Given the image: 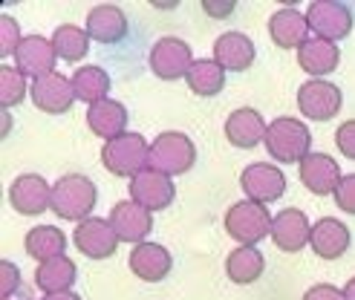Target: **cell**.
Wrapping results in <instances>:
<instances>
[{"instance_id": "7", "label": "cell", "mask_w": 355, "mask_h": 300, "mask_svg": "<svg viewBox=\"0 0 355 300\" xmlns=\"http://www.w3.org/2000/svg\"><path fill=\"white\" fill-rule=\"evenodd\" d=\"M193 67V52L182 38H159L150 49V69L162 81H180L188 78Z\"/></svg>"}, {"instance_id": "14", "label": "cell", "mask_w": 355, "mask_h": 300, "mask_svg": "<svg viewBox=\"0 0 355 300\" xmlns=\"http://www.w3.org/2000/svg\"><path fill=\"white\" fill-rule=\"evenodd\" d=\"M55 61L58 52L52 46V38H44V35H24V44L15 55V67L29 78H44L49 73H55Z\"/></svg>"}, {"instance_id": "39", "label": "cell", "mask_w": 355, "mask_h": 300, "mask_svg": "<svg viewBox=\"0 0 355 300\" xmlns=\"http://www.w3.org/2000/svg\"><path fill=\"white\" fill-rule=\"evenodd\" d=\"M41 300H81L76 292H64V294H44Z\"/></svg>"}, {"instance_id": "32", "label": "cell", "mask_w": 355, "mask_h": 300, "mask_svg": "<svg viewBox=\"0 0 355 300\" xmlns=\"http://www.w3.org/2000/svg\"><path fill=\"white\" fill-rule=\"evenodd\" d=\"M32 87L26 84V76L17 67H0V107L12 110L17 107Z\"/></svg>"}, {"instance_id": "10", "label": "cell", "mask_w": 355, "mask_h": 300, "mask_svg": "<svg viewBox=\"0 0 355 300\" xmlns=\"http://www.w3.org/2000/svg\"><path fill=\"white\" fill-rule=\"evenodd\" d=\"M9 202L17 214L38 217L46 208H52V185L38 173H21L9 185Z\"/></svg>"}, {"instance_id": "33", "label": "cell", "mask_w": 355, "mask_h": 300, "mask_svg": "<svg viewBox=\"0 0 355 300\" xmlns=\"http://www.w3.org/2000/svg\"><path fill=\"white\" fill-rule=\"evenodd\" d=\"M21 44H24V35L17 29V21L9 15H0V58L17 55Z\"/></svg>"}, {"instance_id": "35", "label": "cell", "mask_w": 355, "mask_h": 300, "mask_svg": "<svg viewBox=\"0 0 355 300\" xmlns=\"http://www.w3.org/2000/svg\"><path fill=\"white\" fill-rule=\"evenodd\" d=\"M335 205H338L341 211H347V214H352L355 217V173H347L344 179H341V185L335 188Z\"/></svg>"}, {"instance_id": "36", "label": "cell", "mask_w": 355, "mask_h": 300, "mask_svg": "<svg viewBox=\"0 0 355 300\" xmlns=\"http://www.w3.org/2000/svg\"><path fill=\"white\" fill-rule=\"evenodd\" d=\"M335 145L347 159H355V121H344V125L335 130Z\"/></svg>"}, {"instance_id": "4", "label": "cell", "mask_w": 355, "mask_h": 300, "mask_svg": "<svg viewBox=\"0 0 355 300\" xmlns=\"http://www.w3.org/2000/svg\"><path fill=\"white\" fill-rule=\"evenodd\" d=\"M272 222L275 217L269 214V208L252 200L234 202L225 211V231L240 245H257L263 237H272Z\"/></svg>"}, {"instance_id": "30", "label": "cell", "mask_w": 355, "mask_h": 300, "mask_svg": "<svg viewBox=\"0 0 355 300\" xmlns=\"http://www.w3.org/2000/svg\"><path fill=\"white\" fill-rule=\"evenodd\" d=\"M185 81H188L193 96L211 98V96L223 93V87H225V69L214 58H211V61L202 58V61H193V67H191V73H188Z\"/></svg>"}, {"instance_id": "27", "label": "cell", "mask_w": 355, "mask_h": 300, "mask_svg": "<svg viewBox=\"0 0 355 300\" xmlns=\"http://www.w3.org/2000/svg\"><path fill=\"white\" fill-rule=\"evenodd\" d=\"M24 249L29 257H35L38 263L55 260V257H67V234L55 225H35L26 231Z\"/></svg>"}, {"instance_id": "18", "label": "cell", "mask_w": 355, "mask_h": 300, "mask_svg": "<svg viewBox=\"0 0 355 300\" xmlns=\"http://www.w3.org/2000/svg\"><path fill=\"white\" fill-rule=\"evenodd\" d=\"M130 272L145 280V283H159V280H165L173 269V257L165 245L159 242H141V245H133L130 252Z\"/></svg>"}, {"instance_id": "21", "label": "cell", "mask_w": 355, "mask_h": 300, "mask_svg": "<svg viewBox=\"0 0 355 300\" xmlns=\"http://www.w3.org/2000/svg\"><path fill=\"white\" fill-rule=\"evenodd\" d=\"M349 228L341 222V220H335V217H321L315 225H312V252L321 257V260H338L344 257V252L349 249Z\"/></svg>"}, {"instance_id": "26", "label": "cell", "mask_w": 355, "mask_h": 300, "mask_svg": "<svg viewBox=\"0 0 355 300\" xmlns=\"http://www.w3.org/2000/svg\"><path fill=\"white\" fill-rule=\"evenodd\" d=\"M78 277V266L69 257H55L38 263V272H35V283L44 294H64L73 292V283Z\"/></svg>"}, {"instance_id": "15", "label": "cell", "mask_w": 355, "mask_h": 300, "mask_svg": "<svg viewBox=\"0 0 355 300\" xmlns=\"http://www.w3.org/2000/svg\"><path fill=\"white\" fill-rule=\"evenodd\" d=\"M272 240L280 252L295 254L304 252V245L312 240V222L300 208H283L272 222Z\"/></svg>"}, {"instance_id": "22", "label": "cell", "mask_w": 355, "mask_h": 300, "mask_svg": "<svg viewBox=\"0 0 355 300\" xmlns=\"http://www.w3.org/2000/svg\"><path fill=\"white\" fill-rule=\"evenodd\" d=\"M128 107L121 101H113V98H104L93 107H87V127H90L96 136H101L104 142H113V139L124 136L128 130Z\"/></svg>"}, {"instance_id": "3", "label": "cell", "mask_w": 355, "mask_h": 300, "mask_svg": "<svg viewBox=\"0 0 355 300\" xmlns=\"http://www.w3.org/2000/svg\"><path fill=\"white\" fill-rule=\"evenodd\" d=\"M101 162L113 176L136 179L139 173H145L150 168V145L145 142V136L124 133V136L113 139V142H104Z\"/></svg>"}, {"instance_id": "16", "label": "cell", "mask_w": 355, "mask_h": 300, "mask_svg": "<svg viewBox=\"0 0 355 300\" xmlns=\"http://www.w3.org/2000/svg\"><path fill=\"white\" fill-rule=\"evenodd\" d=\"M128 191H130V200L136 205H141V208H148L150 214L153 211H165L176 197V188L171 182V176L156 173L150 168L145 173H139L136 179H130Z\"/></svg>"}, {"instance_id": "17", "label": "cell", "mask_w": 355, "mask_h": 300, "mask_svg": "<svg viewBox=\"0 0 355 300\" xmlns=\"http://www.w3.org/2000/svg\"><path fill=\"white\" fill-rule=\"evenodd\" d=\"M341 165L335 162L327 153H309L304 162H300V182L309 193L315 197H327V193H335V188L341 185Z\"/></svg>"}, {"instance_id": "34", "label": "cell", "mask_w": 355, "mask_h": 300, "mask_svg": "<svg viewBox=\"0 0 355 300\" xmlns=\"http://www.w3.org/2000/svg\"><path fill=\"white\" fill-rule=\"evenodd\" d=\"M17 289H21V269L12 260L0 263V300H9Z\"/></svg>"}, {"instance_id": "9", "label": "cell", "mask_w": 355, "mask_h": 300, "mask_svg": "<svg viewBox=\"0 0 355 300\" xmlns=\"http://www.w3.org/2000/svg\"><path fill=\"white\" fill-rule=\"evenodd\" d=\"M73 242H76V249H78L84 257H90V260H107V257L116 254V249H119L121 240L116 237L110 220L90 217V220H84V222L76 225Z\"/></svg>"}, {"instance_id": "8", "label": "cell", "mask_w": 355, "mask_h": 300, "mask_svg": "<svg viewBox=\"0 0 355 300\" xmlns=\"http://www.w3.org/2000/svg\"><path fill=\"white\" fill-rule=\"evenodd\" d=\"M341 104H344L341 90L324 78H309L306 84H300V90H297V107L312 121L335 118L341 113Z\"/></svg>"}, {"instance_id": "31", "label": "cell", "mask_w": 355, "mask_h": 300, "mask_svg": "<svg viewBox=\"0 0 355 300\" xmlns=\"http://www.w3.org/2000/svg\"><path fill=\"white\" fill-rule=\"evenodd\" d=\"M52 46H55L58 58H64L67 64H78L81 58H87V52H90V35H87V29L64 24L52 32Z\"/></svg>"}, {"instance_id": "38", "label": "cell", "mask_w": 355, "mask_h": 300, "mask_svg": "<svg viewBox=\"0 0 355 300\" xmlns=\"http://www.w3.org/2000/svg\"><path fill=\"white\" fill-rule=\"evenodd\" d=\"M202 9L208 15H214V17H225V15H232L237 9V3H234V0H228V3H214V0H205Z\"/></svg>"}, {"instance_id": "5", "label": "cell", "mask_w": 355, "mask_h": 300, "mask_svg": "<svg viewBox=\"0 0 355 300\" xmlns=\"http://www.w3.org/2000/svg\"><path fill=\"white\" fill-rule=\"evenodd\" d=\"M193 162H197V148H193V142L185 133L168 130V133L153 139L150 170L165 173V176H182L193 168Z\"/></svg>"}, {"instance_id": "13", "label": "cell", "mask_w": 355, "mask_h": 300, "mask_svg": "<svg viewBox=\"0 0 355 300\" xmlns=\"http://www.w3.org/2000/svg\"><path fill=\"white\" fill-rule=\"evenodd\" d=\"M110 225L121 242H133V245H141L148 240V234L153 231V214L148 208L136 205L133 200L128 202H116L113 211H110Z\"/></svg>"}, {"instance_id": "23", "label": "cell", "mask_w": 355, "mask_h": 300, "mask_svg": "<svg viewBox=\"0 0 355 300\" xmlns=\"http://www.w3.org/2000/svg\"><path fill=\"white\" fill-rule=\"evenodd\" d=\"M87 35L96 44H119L128 35V17L113 3H101L87 15Z\"/></svg>"}, {"instance_id": "12", "label": "cell", "mask_w": 355, "mask_h": 300, "mask_svg": "<svg viewBox=\"0 0 355 300\" xmlns=\"http://www.w3.org/2000/svg\"><path fill=\"white\" fill-rule=\"evenodd\" d=\"M35 107L49 113V116H61L69 113V107L76 104V93H73V78H67L61 73H49L38 81H32L29 90Z\"/></svg>"}, {"instance_id": "11", "label": "cell", "mask_w": 355, "mask_h": 300, "mask_svg": "<svg viewBox=\"0 0 355 300\" xmlns=\"http://www.w3.org/2000/svg\"><path fill=\"white\" fill-rule=\"evenodd\" d=\"M240 188L245 193V200L252 202H277L283 193H286V176L283 170H277L275 165H266V162H257V165H248L240 176Z\"/></svg>"}, {"instance_id": "29", "label": "cell", "mask_w": 355, "mask_h": 300, "mask_svg": "<svg viewBox=\"0 0 355 300\" xmlns=\"http://www.w3.org/2000/svg\"><path fill=\"white\" fill-rule=\"evenodd\" d=\"M263 269H266V260L254 245H240V249H234L225 257V274L237 286H248L254 280H260Z\"/></svg>"}, {"instance_id": "6", "label": "cell", "mask_w": 355, "mask_h": 300, "mask_svg": "<svg viewBox=\"0 0 355 300\" xmlns=\"http://www.w3.org/2000/svg\"><path fill=\"white\" fill-rule=\"evenodd\" d=\"M306 21L309 29L315 32V38L324 41H344L352 32V12L347 3H338V0H315L306 9Z\"/></svg>"}, {"instance_id": "40", "label": "cell", "mask_w": 355, "mask_h": 300, "mask_svg": "<svg viewBox=\"0 0 355 300\" xmlns=\"http://www.w3.org/2000/svg\"><path fill=\"white\" fill-rule=\"evenodd\" d=\"M344 297L347 300H355V277L347 280V286H344Z\"/></svg>"}, {"instance_id": "1", "label": "cell", "mask_w": 355, "mask_h": 300, "mask_svg": "<svg viewBox=\"0 0 355 300\" xmlns=\"http://www.w3.org/2000/svg\"><path fill=\"white\" fill-rule=\"evenodd\" d=\"M96 200H98V188L90 176L67 173L52 185V208L49 211H55V217H61V220L84 222V220H90Z\"/></svg>"}, {"instance_id": "24", "label": "cell", "mask_w": 355, "mask_h": 300, "mask_svg": "<svg viewBox=\"0 0 355 300\" xmlns=\"http://www.w3.org/2000/svg\"><path fill=\"white\" fill-rule=\"evenodd\" d=\"M338 61H341L338 44L324 41V38H309L297 49V67L304 69V73H309L312 78H324V76L335 73Z\"/></svg>"}, {"instance_id": "25", "label": "cell", "mask_w": 355, "mask_h": 300, "mask_svg": "<svg viewBox=\"0 0 355 300\" xmlns=\"http://www.w3.org/2000/svg\"><path fill=\"white\" fill-rule=\"evenodd\" d=\"M269 35H272V41L280 46V49H300L309 38V21H306V15H300L297 9L286 6V9H280L272 15V21H269Z\"/></svg>"}, {"instance_id": "2", "label": "cell", "mask_w": 355, "mask_h": 300, "mask_svg": "<svg viewBox=\"0 0 355 300\" xmlns=\"http://www.w3.org/2000/svg\"><path fill=\"white\" fill-rule=\"evenodd\" d=\"M266 150L272 159H277L280 165H300L312 153V133L300 118L280 116L275 118L269 130H266Z\"/></svg>"}, {"instance_id": "28", "label": "cell", "mask_w": 355, "mask_h": 300, "mask_svg": "<svg viewBox=\"0 0 355 300\" xmlns=\"http://www.w3.org/2000/svg\"><path fill=\"white\" fill-rule=\"evenodd\" d=\"M73 93H76V101H84L87 107L104 101L110 93V76L104 67H78L73 73Z\"/></svg>"}, {"instance_id": "19", "label": "cell", "mask_w": 355, "mask_h": 300, "mask_svg": "<svg viewBox=\"0 0 355 300\" xmlns=\"http://www.w3.org/2000/svg\"><path fill=\"white\" fill-rule=\"evenodd\" d=\"M266 130H269V125H266L263 116L254 107H240L225 118L228 145H234L240 150H252L260 142H266Z\"/></svg>"}, {"instance_id": "37", "label": "cell", "mask_w": 355, "mask_h": 300, "mask_svg": "<svg viewBox=\"0 0 355 300\" xmlns=\"http://www.w3.org/2000/svg\"><path fill=\"white\" fill-rule=\"evenodd\" d=\"M304 300H347V297H344V289H338V286H332V283H318V286H312V289L304 294Z\"/></svg>"}, {"instance_id": "20", "label": "cell", "mask_w": 355, "mask_h": 300, "mask_svg": "<svg viewBox=\"0 0 355 300\" xmlns=\"http://www.w3.org/2000/svg\"><path fill=\"white\" fill-rule=\"evenodd\" d=\"M254 58H257L254 41L243 32H223L214 44V61L225 73H245L254 64Z\"/></svg>"}]
</instances>
